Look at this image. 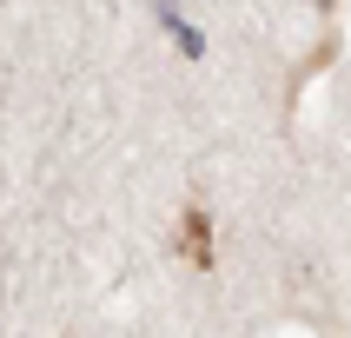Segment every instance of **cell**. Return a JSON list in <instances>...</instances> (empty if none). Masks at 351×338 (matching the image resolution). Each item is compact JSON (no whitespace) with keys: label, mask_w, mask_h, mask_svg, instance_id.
<instances>
[{"label":"cell","mask_w":351,"mask_h":338,"mask_svg":"<svg viewBox=\"0 0 351 338\" xmlns=\"http://www.w3.org/2000/svg\"><path fill=\"white\" fill-rule=\"evenodd\" d=\"M166 27H173V40H179V47H186V53H199V47H206V40H199V34H193V27H186V20H179V14H166Z\"/></svg>","instance_id":"cell-2"},{"label":"cell","mask_w":351,"mask_h":338,"mask_svg":"<svg viewBox=\"0 0 351 338\" xmlns=\"http://www.w3.org/2000/svg\"><path fill=\"white\" fill-rule=\"evenodd\" d=\"M179 252L193 258L199 272L213 265V226H206V213H199V206H186V219H179Z\"/></svg>","instance_id":"cell-1"}]
</instances>
